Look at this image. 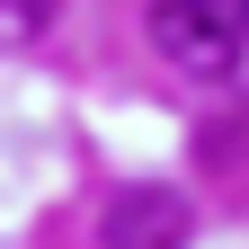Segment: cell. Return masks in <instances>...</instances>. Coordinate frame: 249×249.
<instances>
[{"label":"cell","mask_w":249,"mask_h":249,"mask_svg":"<svg viewBox=\"0 0 249 249\" xmlns=\"http://www.w3.org/2000/svg\"><path fill=\"white\" fill-rule=\"evenodd\" d=\"M151 45H160L178 71H196V80H231V62H240V9L231 0H151Z\"/></svg>","instance_id":"obj_1"},{"label":"cell","mask_w":249,"mask_h":249,"mask_svg":"<svg viewBox=\"0 0 249 249\" xmlns=\"http://www.w3.org/2000/svg\"><path fill=\"white\" fill-rule=\"evenodd\" d=\"M187 231H196V205H187L178 187H160V178L116 187L107 213H98V240L107 249H187Z\"/></svg>","instance_id":"obj_2"},{"label":"cell","mask_w":249,"mask_h":249,"mask_svg":"<svg viewBox=\"0 0 249 249\" xmlns=\"http://www.w3.org/2000/svg\"><path fill=\"white\" fill-rule=\"evenodd\" d=\"M62 18V0H0V36H45Z\"/></svg>","instance_id":"obj_3"},{"label":"cell","mask_w":249,"mask_h":249,"mask_svg":"<svg viewBox=\"0 0 249 249\" xmlns=\"http://www.w3.org/2000/svg\"><path fill=\"white\" fill-rule=\"evenodd\" d=\"M231 9H240V36H249V0H231Z\"/></svg>","instance_id":"obj_4"}]
</instances>
